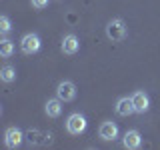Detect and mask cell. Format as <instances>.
Segmentation results:
<instances>
[{"label":"cell","instance_id":"30bf717a","mask_svg":"<svg viewBox=\"0 0 160 150\" xmlns=\"http://www.w3.org/2000/svg\"><path fill=\"white\" fill-rule=\"evenodd\" d=\"M136 110H134V104H132V98L124 96V98H118L116 102V114L118 116H130V114H134Z\"/></svg>","mask_w":160,"mask_h":150},{"label":"cell","instance_id":"9c48e42d","mask_svg":"<svg viewBox=\"0 0 160 150\" xmlns=\"http://www.w3.org/2000/svg\"><path fill=\"white\" fill-rule=\"evenodd\" d=\"M124 146H126L128 150H136L142 146V136H140L138 130H128L126 134H124Z\"/></svg>","mask_w":160,"mask_h":150},{"label":"cell","instance_id":"4fadbf2b","mask_svg":"<svg viewBox=\"0 0 160 150\" xmlns=\"http://www.w3.org/2000/svg\"><path fill=\"white\" fill-rule=\"evenodd\" d=\"M0 78H2V82H14L16 80V68L6 64V66H2L0 70Z\"/></svg>","mask_w":160,"mask_h":150},{"label":"cell","instance_id":"8992f818","mask_svg":"<svg viewBox=\"0 0 160 150\" xmlns=\"http://www.w3.org/2000/svg\"><path fill=\"white\" fill-rule=\"evenodd\" d=\"M130 98H132V104H134L136 114H144L150 108V98H148L146 92H142V90H136V92H134Z\"/></svg>","mask_w":160,"mask_h":150},{"label":"cell","instance_id":"9a60e30c","mask_svg":"<svg viewBox=\"0 0 160 150\" xmlns=\"http://www.w3.org/2000/svg\"><path fill=\"white\" fill-rule=\"evenodd\" d=\"M30 4H32L36 10H42V8L48 6V0H30Z\"/></svg>","mask_w":160,"mask_h":150},{"label":"cell","instance_id":"5b68a950","mask_svg":"<svg viewBox=\"0 0 160 150\" xmlns=\"http://www.w3.org/2000/svg\"><path fill=\"white\" fill-rule=\"evenodd\" d=\"M22 138H24V134H22V130L16 128V126H12V128H8L6 132H4V144H6V148H18L20 144H22Z\"/></svg>","mask_w":160,"mask_h":150},{"label":"cell","instance_id":"7c38bea8","mask_svg":"<svg viewBox=\"0 0 160 150\" xmlns=\"http://www.w3.org/2000/svg\"><path fill=\"white\" fill-rule=\"evenodd\" d=\"M12 52H14V42L8 40V38H2V40H0V56H2V58H10Z\"/></svg>","mask_w":160,"mask_h":150},{"label":"cell","instance_id":"5bb4252c","mask_svg":"<svg viewBox=\"0 0 160 150\" xmlns=\"http://www.w3.org/2000/svg\"><path fill=\"white\" fill-rule=\"evenodd\" d=\"M10 28H12V24H10V18H8V16H0V30H2L4 34H8Z\"/></svg>","mask_w":160,"mask_h":150},{"label":"cell","instance_id":"ba28073f","mask_svg":"<svg viewBox=\"0 0 160 150\" xmlns=\"http://www.w3.org/2000/svg\"><path fill=\"white\" fill-rule=\"evenodd\" d=\"M98 134L102 140H114V138H118V126L114 122H110V120H106V122L100 124Z\"/></svg>","mask_w":160,"mask_h":150},{"label":"cell","instance_id":"7a4b0ae2","mask_svg":"<svg viewBox=\"0 0 160 150\" xmlns=\"http://www.w3.org/2000/svg\"><path fill=\"white\" fill-rule=\"evenodd\" d=\"M86 118L82 116V114H78V112H74V114H70L68 120H66V130L70 134H74V136H78V134H82L84 130H86Z\"/></svg>","mask_w":160,"mask_h":150},{"label":"cell","instance_id":"3957f363","mask_svg":"<svg viewBox=\"0 0 160 150\" xmlns=\"http://www.w3.org/2000/svg\"><path fill=\"white\" fill-rule=\"evenodd\" d=\"M20 48H22L24 54H36L40 50V36L34 32L24 34L22 40H20Z\"/></svg>","mask_w":160,"mask_h":150},{"label":"cell","instance_id":"8fae6325","mask_svg":"<svg viewBox=\"0 0 160 150\" xmlns=\"http://www.w3.org/2000/svg\"><path fill=\"white\" fill-rule=\"evenodd\" d=\"M44 112H46V116H50V118H58L60 114H62V100L60 98L48 100V102L44 104Z\"/></svg>","mask_w":160,"mask_h":150},{"label":"cell","instance_id":"6da1fadb","mask_svg":"<svg viewBox=\"0 0 160 150\" xmlns=\"http://www.w3.org/2000/svg\"><path fill=\"white\" fill-rule=\"evenodd\" d=\"M106 36L112 42H120V40L126 38V24H124V20H120V18L110 20L106 24Z\"/></svg>","mask_w":160,"mask_h":150},{"label":"cell","instance_id":"52a82bcc","mask_svg":"<svg viewBox=\"0 0 160 150\" xmlns=\"http://www.w3.org/2000/svg\"><path fill=\"white\" fill-rule=\"evenodd\" d=\"M62 52L64 54H68V56H72V54H76L78 50H80V42H78V38L74 36V34H66V36L62 38Z\"/></svg>","mask_w":160,"mask_h":150},{"label":"cell","instance_id":"277c9868","mask_svg":"<svg viewBox=\"0 0 160 150\" xmlns=\"http://www.w3.org/2000/svg\"><path fill=\"white\" fill-rule=\"evenodd\" d=\"M56 96L62 100V102H72V100L76 98V84L70 82V80L60 82L58 88H56Z\"/></svg>","mask_w":160,"mask_h":150}]
</instances>
